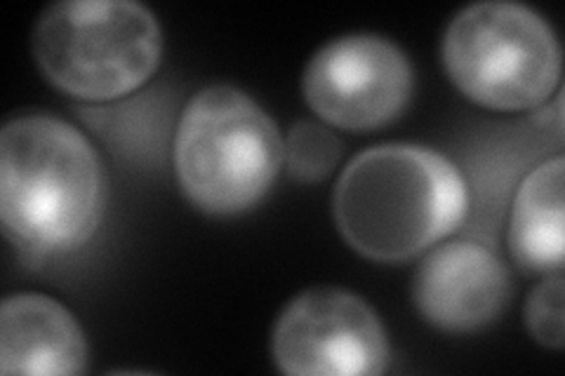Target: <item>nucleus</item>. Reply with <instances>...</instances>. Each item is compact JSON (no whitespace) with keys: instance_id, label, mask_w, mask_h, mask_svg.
<instances>
[{"instance_id":"f257e3e1","label":"nucleus","mask_w":565,"mask_h":376,"mask_svg":"<svg viewBox=\"0 0 565 376\" xmlns=\"http://www.w3.org/2000/svg\"><path fill=\"white\" fill-rule=\"evenodd\" d=\"M106 205L99 155L74 125L20 114L0 132V217L31 257L64 255L95 236Z\"/></svg>"},{"instance_id":"f03ea898","label":"nucleus","mask_w":565,"mask_h":376,"mask_svg":"<svg viewBox=\"0 0 565 376\" xmlns=\"http://www.w3.org/2000/svg\"><path fill=\"white\" fill-rule=\"evenodd\" d=\"M469 193L452 160L419 144H380L342 170L332 217L359 255L398 264L427 253L465 222Z\"/></svg>"},{"instance_id":"7ed1b4c3","label":"nucleus","mask_w":565,"mask_h":376,"mask_svg":"<svg viewBox=\"0 0 565 376\" xmlns=\"http://www.w3.org/2000/svg\"><path fill=\"white\" fill-rule=\"evenodd\" d=\"M172 158L193 207L234 217L271 191L282 165V137L250 95L220 83L203 87L184 106Z\"/></svg>"},{"instance_id":"20e7f679","label":"nucleus","mask_w":565,"mask_h":376,"mask_svg":"<svg viewBox=\"0 0 565 376\" xmlns=\"http://www.w3.org/2000/svg\"><path fill=\"white\" fill-rule=\"evenodd\" d=\"M33 60L62 93L109 101L145 85L163 57V31L137 0H60L31 33Z\"/></svg>"},{"instance_id":"39448f33","label":"nucleus","mask_w":565,"mask_h":376,"mask_svg":"<svg viewBox=\"0 0 565 376\" xmlns=\"http://www.w3.org/2000/svg\"><path fill=\"white\" fill-rule=\"evenodd\" d=\"M448 78L471 101L527 111L550 101L561 83V45L540 12L511 0L459 10L440 43Z\"/></svg>"},{"instance_id":"423d86ee","label":"nucleus","mask_w":565,"mask_h":376,"mask_svg":"<svg viewBox=\"0 0 565 376\" xmlns=\"http://www.w3.org/2000/svg\"><path fill=\"white\" fill-rule=\"evenodd\" d=\"M271 353L276 367L292 376H370L392 361L377 311L332 284L290 299L274 325Z\"/></svg>"},{"instance_id":"0eeeda50","label":"nucleus","mask_w":565,"mask_h":376,"mask_svg":"<svg viewBox=\"0 0 565 376\" xmlns=\"http://www.w3.org/2000/svg\"><path fill=\"white\" fill-rule=\"evenodd\" d=\"M415 89L411 60L377 33H347L313 52L302 76L311 111L342 130H377L401 118Z\"/></svg>"},{"instance_id":"6e6552de","label":"nucleus","mask_w":565,"mask_h":376,"mask_svg":"<svg viewBox=\"0 0 565 376\" xmlns=\"http://www.w3.org/2000/svg\"><path fill=\"white\" fill-rule=\"evenodd\" d=\"M511 297V278L490 247L455 240L427 249L413 299L429 325L446 332H476L498 320Z\"/></svg>"},{"instance_id":"1a4fd4ad","label":"nucleus","mask_w":565,"mask_h":376,"mask_svg":"<svg viewBox=\"0 0 565 376\" xmlns=\"http://www.w3.org/2000/svg\"><path fill=\"white\" fill-rule=\"evenodd\" d=\"M87 342L78 320L57 299L12 294L0 307V372L83 374Z\"/></svg>"},{"instance_id":"9d476101","label":"nucleus","mask_w":565,"mask_h":376,"mask_svg":"<svg viewBox=\"0 0 565 376\" xmlns=\"http://www.w3.org/2000/svg\"><path fill=\"white\" fill-rule=\"evenodd\" d=\"M563 179L565 160L554 155L530 170L516 189L509 219V249L525 271L558 273L563 268Z\"/></svg>"},{"instance_id":"9b49d317","label":"nucleus","mask_w":565,"mask_h":376,"mask_svg":"<svg viewBox=\"0 0 565 376\" xmlns=\"http://www.w3.org/2000/svg\"><path fill=\"white\" fill-rule=\"evenodd\" d=\"M342 160V141L330 128L313 120H299L282 141V163L297 182L316 184L334 172Z\"/></svg>"},{"instance_id":"f8f14e48","label":"nucleus","mask_w":565,"mask_h":376,"mask_svg":"<svg viewBox=\"0 0 565 376\" xmlns=\"http://www.w3.org/2000/svg\"><path fill=\"white\" fill-rule=\"evenodd\" d=\"M563 276L544 278L525 301V327L546 348L563 346Z\"/></svg>"}]
</instances>
